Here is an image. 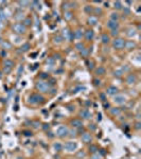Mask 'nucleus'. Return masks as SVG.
Returning a JSON list of instances; mask_svg holds the SVG:
<instances>
[{"label":"nucleus","mask_w":141,"mask_h":159,"mask_svg":"<svg viewBox=\"0 0 141 159\" xmlns=\"http://www.w3.org/2000/svg\"><path fill=\"white\" fill-rule=\"evenodd\" d=\"M46 102H47L46 96L38 93L36 91H33L29 93V96L27 98V103L31 105V106H42Z\"/></svg>","instance_id":"1"},{"label":"nucleus","mask_w":141,"mask_h":159,"mask_svg":"<svg viewBox=\"0 0 141 159\" xmlns=\"http://www.w3.org/2000/svg\"><path fill=\"white\" fill-rule=\"evenodd\" d=\"M34 87H35L36 92H38V93H40V94H43V96L49 93V91L51 89V85L48 83V81H42V80H37V81L35 82Z\"/></svg>","instance_id":"2"},{"label":"nucleus","mask_w":141,"mask_h":159,"mask_svg":"<svg viewBox=\"0 0 141 159\" xmlns=\"http://www.w3.org/2000/svg\"><path fill=\"white\" fill-rule=\"evenodd\" d=\"M15 65H16V63H15L14 60H12V58H4L3 61H2V67H1V71L3 73V75L11 74L12 71L14 70Z\"/></svg>","instance_id":"3"},{"label":"nucleus","mask_w":141,"mask_h":159,"mask_svg":"<svg viewBox=\"0 0 141 159\" xmlns=\"http://www.w3.org/2000/svg\"><path fill=\"white\" fill-rule=\"evenodd\" d=\"M69 130H70V127L68 126L67 124H61L57 126V129L55 130V137H57L58 139H67L68 135H69Z\"/></svg>","instance_id":"4"},{"label":"nucleus","mask_w":141,"mask_h":159,"mask_svg":"<svg viewBox=\"0 0 141 159\" xmlns=\"http://www.w3.org/2000/svg\"><path fill=\"white\" fill-rule=\"evenodd\" d=\"M11 29L13 34L18 35V36H24V35L27 34L28 30H29L22 25V22H13L11 25Z\"/></svg>","instance_id":"5"},{"label":"nucleus","mask_w":141,"mask_h":159,"mask_svg":"<svg viewBox=\"0 0 141 159\" xmlns=\"http://www.w3.org/2000/svg\"><path fill=\"white\" fill-rule=\"evenodd\" d=\"M79 148V144L78 142H75L74 140H66L65 142L63 143V151L65 152H68V153H73L78 150Z\"/></svg>","instance_id":"6"},{"label":"nucleus","mask_w":141,"mask_h":159,"mask_svg":"<svg viewBox=\"0 0 141 159\" xmlns=\"http://www.w3.org/2000/svg\"><path fill=\"white\" fill-rule=\"evenodd\" d=\"M124 43H125V39L124 37H121V36H118L116 38L111 40V45L112 47V49L116 50V51H122L124 50Z\"/></svg>","instance_id":"7"},{"label":"nucleus","mask_w":141,"mask_h":159,"mask_svg":"<svg viewBox=\"0 0 141 159\" xmlns=\"http://www.w3.org/2000/svg\"><path fill=\"white\" fill-rule=\"evenodd\" d=\"M92 116H93V114L91 112V110L89 108H86V107H82L78 111V117L80 118L81 120H83V121L90 120Z\"/></svg>","instance_id":"8"},{"label":"nucleus","mask_w":141,"mask_h":159,"mask_svg":"<svg viewBox=\"0 0 141 159\" xmlns=\"http://www.w3.org/2000/svg\"><path fill=\"white\" fill-rule=\"evenodd\" d=\"M124 82H125V84H126L127 86H130V87L134 86V85L137 84V82H138V75L135 72L126 73V74H125V76H124Z\"/></svg>","instance_id":"9"},{"label":"nucleus","mask_w":141,"mask_h":159,"mask_svg":"<svg viewBox=\"0 0 141 159\" xmlns=\"http://www.w3.org/2000/svg\"><path fill=\"white\" fill-rule=\"evenodd\" d=\"M68 126L70 129H82L84 127V121L81 120L79 117H73L69 120V123H68Z\"/></svg>","instance_id":"10"},{"label":"nucleus","mask_w":141,"mask_h":159,"mask_svg":"<svg viewBox=\"0 0 141 159\" xmlns=\"http://www.w3.org/2000/svg\"><path fill=\"white\" fill-rule=\"evenodd\" d=\"M79 137H80L82 143H84L85 145L90 144V143L93 142V140H94L93 134H91V133L88 132V130H85V132H83L80 136H79Z\"/></svg>","instance_id":"11"},{"label":"nucleus","mask_w":141,"mask_h":159,"mask_svg":"<svg viewBox=\"0 0 141 159\" xmlns=\"http://www.w3.org/2000/svg\"><path fill=\"white\" fill-rule=\"evenodd\" d=\"M112 98H114L112 102H114V103L116 104V105H118V106H122V105H124L127 101H129L127 98H126V96L120 93V92L118 94H116L115 97H112Z\"/></svg>","instance_id":"12"},{"label":"nucleus","mask_w":141,"mask_h":159,"mask_svg":"<svg viewBox=\"0 0 141 159\" xmlns=\"http://www.w3.org/2000/svg\"><path fill=\"white\" fill-rule=\"evenodd\" d=\"M96 37V32L92 28H87L86 30H84V39L87 43H90Z\"/></svg>","instance_id":"13"},{"label":"nucleus","mask_w":141,"mask_h":159,"mask_svg":"<svg viewBox=\"0 0 141 159\" xmlns=\"http://www.w3.org/2000/svg\"><path fill=\"white\" fill-rule=\"evenodd\" d=\"M138 48V43L134 39H125L124 50L126 51H134Z\"/></svg>","instance_id":"14"},{"label":"nucleus","mask_w":141,"mask_h":159,"mask_svg":"<svg viewBox=\"0 0 141 159\" xmlns=\"http://www.w3.org/2000/svg\"><path fill=\"white\" fill-rule=\"evenodd\" d=\"M119 91H120V89L118 88L117 86H115V85H108V86L106 87V89H105L104 93L106 94V96H108V97H115L116 94L119 93Z\"/></svg>","instance_id":"15"},{"label":"nucleus","mask_w":141,"mask_h":159,"mask_svg":"<svg viewBox=\"0 0 141 159\" xmlns=\"http://www.w3.org/2000/svg\"><path fill=\"white\" fill-rule=\"evenodd\" d=\"M106 72H107V69L103 65L97 66L93 70V73H94V75H96V78H102V76L106 75Z\"/></svg>","instance_id":"16"},{"label":"nucleus","mask_w":141,"mask_h":159,"mask_svg":"<svg viewBox=\"0 0 141 159\" xmlns=\"http://www.w3.org/2000/svg\"><path fill=\"white\" fill-rule=\"evenodd\" d=\"M108 114L112 118H118L122 115V109L119 106H111L108 108Z\"/></svg>","instance_id":"17"},{"label":"nucleus","mask_w":141,"mask_h":159,"mask_svg":"<svg viewBox=\"0 0 141 159\" xmlns=\"http://www.w3.org/2000/svg\"><path fill=\"white\" fill-rule=\"evenodd\" d=\"M13 18H14L15 22H21L25 18V13L22 10H17L15 12L14 16H13Z\"/></svg>","instance_id":"18"},{"label":"nucleus","mask_w":141,"mask_h":159,"mask_svg":"<svg viewBox=\"0 0 141 159\" xmlns=\"http://www.w3.org/2000/svg\"><path fill=\"white\" fill-rule=\"evenodd\" d=\"M0 46H1V49L6 50L7 52V51L13 50V48H14L13 43L11 42V40H9V39H3V40H2V43H0Z\"/></svg>","instance_id":"19"},{"label":"nucleus","mask_w":141,"mask_h":159,"mask_svg":"<svg viewBox=\"0 0 141 159\" xmlns=\"http://www.w3.org/2000/svg\"><path fill=\"white\" fill-rule=\"evenodd\" d=\"M100 151V148L98 144H96V143H90V144L87 145V154L88 155H91V154H96V153H99Z\"/></svg>","instance_id":"20"},{"label":"nucleus","mask_w":141,"mask_h":159,"mask_svg":"<svg viewBox=\"0 0 141 159\" xmlns=\"http://www.w3.org/2000/svg\"><path fill=\"white\" fill-rule=\"evenodd\" d=\"M112 38L111 37V35L108 34L107 32H103L101 34V43H103L104 46H109L111 43Z\"/></svg>","instance_id":"21"},{"label":"nucleus","mask_w":141,"mask_h":159,"mask_svg":"<svg viewBox=\"0 0 141 159\" xmlns=\"http://www.w3.org/2000/svg\"><path fill=\"white\" fill-rule=\"evenodd\" d=\"M106 28L108 29L109 31H112V30H119L120 28V22H117V21H112V20H107L106 24Z\"/></svg>","instance_id":"22"},{"label":"nucleus","mask_w":141,"mask_h":159,"mask_svg":"<svg viewBox=\"0 0 141 159\" xmlns=\"http://www.w3.org/2000/svg\"><path fill=\"white\" fill-rule=\"evenodd\" d=\"M98 24H99V18L97 16H94V15H90V16L87 17V25H88L90 28L96 27Z\"/></svg>","instance_id":"23"},{"label":"nucleus","mask_w":141,"mask_h":159,"mask_svg":"<svg viewBox=\"0 0 141 159\" xmlns=\"http://www.w3.org/2000/svg\"><path fill=\"white\" fill-rule=\"evenodd\" d=\"M73 35H74V39H78L79 42H81L82 38H84V30L81 27L76 28L73 31Z\"/></svg>","instance_id":"24"},{"label":"nucleus","mask_w":141,"mask_h":159,"mask_svg":"<svg viewBox=\"0 0 141 159\" xmlns=\"http://www.w3.org/2000/svg\"><path fill=\"white\" fill-rule=\"evenodd\" d=\"M137 34H138V30H136L135 28H133V27H130L125 30V35L129 37V39H133Z\"/></svg>","instance_id":"25"},{"label":"nucleus","mask_w":141,"mask_h":159,"mask_svg":"<svg viewBox=\"0 0 141 159\" xmlns=\"http://www.w3.org/2000/svg\"><path fill=\"white\" fill-rule=\"evenodd\" d=\"M74 12L73 11H66V12H63V18L65 21L67 22H70L71 20H73L74 18Z\"/></svg>","instance_id":"26"},{"label":"nucleus","mask_w":141,"mask_h":159,"mask_svg":"<svg viewBox=\"0 0 141 159\" xmlns=\"http://www.w3.org/2000/svg\"><path fill=\"white\" fill-rule=\"evenodd\" d=\"M52 43H54V45L58 46V45H61V43H64V38L61 36V34L60 33H57V34H54L52 37Z\"/></svg>","instance_id":"27"},{"label":"nucleus","mask_w":141,"mask_h":159,"mask_svg":"<svg viewBox=\"0 0 141 159\" xmlns=\"http://www.w3.org/2000/svg\"><path fill=\"white\" fill-rule=\"evenodd\" d=\"M83 12L85 13L86 15L90 16V15L93 14V6H92V4H90V3L85 4V6L83 7Z\"/></svg>","instance_id":"28"},{"label":"nucleus","mask_w":141,"mask_h":159,"mask_svg":"<svg viewBox=\"0 0 141 159\" xmlns=\"http://www.w3.org/2000/svg\"><path fill=\"white\" fill-rule=\"evenodd\" d=\"M97 129H98V125H97V123H94V122H89V123H88V125L86 126V130L90 132L91 134L96 133V132H97Z\"/></svg>","instance_id":"29"},{"label":"nucleus","mask_w":141,"mask_h":159,"mask_svg":"<svg viewBox=\"0 0 141 159\" xmlns=\"http://www.w3.org/2000/svg\"><path fill=\"white\" fill-rule=\"evenodd\" d=\"M85 48H86V43L84 42H82V40H81V42H78V43H74V49L78 51L79 53L82 52V51L85 49Z\"/></svg>","instance_id":"30"},{"label":"nucleus","mask_w":141,"mask_h":159,"mask_svg":"<svg viewBox=\"0 0 141 159\" xmlns=\"http://www.w3.org/2000/svg\"><path fill=\"white\" fill-rule=\"evenodd\" d=\"M120 18H121V15H120L119 12L114 11V12H111V14H109V20H112V21L119 22Z\"/></svg>","instance_id":"31"},{"label":"nucleus","mask_w":141,"mask_h":159,"mask_svg":"<svg viewBox=\"0 0 141 159\" xmlns=\"http://www.w3.org/2000/svg\"><path fill=\"white\" fill-rule=\"evenodd\" d=\"M75 158L76 159H86V157L88 156L86 150H80V151H75Z\"/></svg>","instance_id":"32"},{"label":"nucleus","mask_w":141,"mask_h":159,"mask_svg":"<svg viewBox=\"0 0 141 159\" xmlns=\"http://www.w3.org/2000/svg\"><path fill=\"white\" fill-rule=\"evenodd\" d=\"M21 22L27 29H29V28H31L33 25V19H32V17H30V16H25V18L22 20Z\"/></svg>","instance_id":"33"},{"label":"nucleus","mask_w":141,"mask_h":159,"mask_svg":"<svg viewBox=\"0 0 141 159\" xmlns=\"http://www.w3.org/2000/svg\"><path fill=\"white\" fill-rule=\"evenodd\" d=\"M86 65H87V68H88L90 71H93V70H94V68L97 67V66H96V61H94L92 60V58H90V57L87 58Z\"/></svg>","instance_id":"34"},{"label":"nucleus","mask_w":141,"mask_h":159,"mask_svg":"<svg viewBox=\"0 0 141 159\" xmlns=\"http://www.w3.org/2000/svg\"><path fill=\"white\" fill-rule=\"evenodd\" d=\"M30 49H31L30 43H24L21 46H20V48H19V50H20V52H21V53H27V52H29Z\"/></svg>","instance_id":"35"},{"label":"nucleus","mask_w":141,"mask_h":159,"mask_svg":"<svg viewBox=\"0 0 141 159\" xmlns=\"http://www.w3.org/2000/svg\"><path fill=\"white\" fill-rule=\"evenodd\" d=\"M53 148H54L56 153H61L63 151V143L61 141H55V142H53Z\"/></svg>","instance_id":"36"},{"label":"nucleus","mask_w":141,"mask_h":159,"mask_svg":"<svg viewBox=\"0 0 141 159\" xmlns=\"http://www.w3.org/2000/svg\"><path fill=\"white\" fill-rule=\"evenodd\" d=\"M30 124L33 129H40V126H42V122H40L39 120H31Z\"/></svg>","instance_id":"37"},{"label":"nucleus","mask_w":141,"mask_h":159,"mask_svg":"<svg viewBox=\"0 0 141 159\" xmlns=\"http://www.w3.org/2000/svg\"><path fill=\"white\" fill-rule=\"evenodd\" d=\"M103 13H104V11L101 7H93V14L92 15H94V16H97L99 18L100 16L103 15Z\"/></svg>","instance_id":"38"},{"label":"nucleus","mask_w":141,"mask_h":159,"mask_svg":"<svg viewBox=\"0 0 141 159\" xmlns=\"http://www.w3.org/2000/svg\"><path fill=\"white\" fill-rule=\"evenodd\" d=\"M112 6H114V9L116 12H119V11H122L123 9V3L121 1H114V3H112Z\"/></svg>","instance_id":"39"},{"label":"nucleus","mask_w":141,"mask_h":159,"mask_svg":"<svg viewBox=\"0 0 141 159\" xmlns=\"http://www.w3.org/2000/svg\"><path fill=\"white\" fill-rule=\"evenodd\" d=\"M90 53H91V48L86 47L85 49L82 51V52H80V55L82 56V57H89Z\"/></svg>","instance_id":"40"},{"label":"nucleus","mask_w":141,"mask_h":159,"mask_svg":"<svg viewBox=\"0 0 141 159\" xmlns=\"http://www.w3.org/2000/svg\"><path fill=\"white\" fill-rule=\"evenodd\" d=\"M124 72L122 71L121 68H118L116 70L114 71V76H116V78H123L124 76Z\"/></svg>","instance_id":"41"},{"label":"nucleus","mask_w":141,"mask_h":159,"mask_svg":"<svg viewBox=\"0 0 141 159\" xmlns=\"http://www.w3.org/2000/svg\"><path fill=\"white\" fill-rule=\"evenodd\" d=\"M50 79L49 73L47 72H40L39 75H38V80H42V81H48Z\"/></svg>","instance_id":"42"},{"label":"nucleus","mask_w":141,"mask_h":159,"mask_svg":"<svg viewBox=\"0 0 141 159\" xmlns=\"http://www.w3.org/2000/svg\"><path fill=\"white\" fill-rule=\"evenodd\" d=\"M108 34L111 35V38H116L118 36H120V30H112L111 32H108Z\"/></svg>","instance_id":"43"},{"label":"nucleus","mask_w":141,"mask_h":159,"mask_svg":"<svg viewBox=\"0 0 141 159\" xmlns=\"http://www.w3.org/2000/svg\"><path fill=\"white\" fill-rule=\"evenodd\" d=\"M101 79L100 78H93V80H92V85H93L94 87H100L101 86Z\"/></svg>","instance_id":"44"},{"label":"nucleus","mask_w":141,"mask_h":159,"mask_svg":"<svg viewBox=\"0 0 141 159\" xmlns=\"http://www.w3.org/2000/svg\"><path fill=\"white\" fill-rule=\"evenodd\" d=\"M122 12H123V14L126 15V16H130V14H132V11H130V7H123Z\"/></svg>","instance_id":"45"},{"label":"nucleus","mask_w":141,"mask_h":159,"mask_svg":"<svg viewBox=\"0 0 141 159\" xmlns=\"http://www.w3.org/2000/svg\"><path fill=\"white\" fill-rule=\"evenodd\" d=\"M30 3L31 2H29V1H17V4L19 6V7H28L30 6Z\"/></svg>","instance_id":"46"},{"label":"nucleus","mask_w":141,"mask_h":159,"mask_svg":"<svg viewBox=\"0 0 141 159\" xmlns=\"http://www.w3.org/2000/svg\"><path fill=\"white\" fill-rule=\"evenodd\" d=\"M40 129H43L45 132H48V130L51 129V126L49 123H42V126H40Z\"/></svg>","instance_id":"47"},{"label":"nucleus","mask_w":141,"mask_h":159,"mask_svg":"<svg viewBox=\"0 0 141 159\" xmlns=\"http://www.w3.org/2000/svg\"><path fill=\"white\" fill-rule=\"evenodd\" d=\"M89 159H102V155L100 153L91 154V155H89Z\"/></svg>","instance_id":"48"},{"label":"nucleus","mask_w":141,"mask_h":159,"mask_svg":"<svg viewBox=\"0 0 141 159\" xmlns=\"http://www.w3.org/2000/svg\"><path fill=\"white\" fill-rule=\"evenodd\" d=\"M66 107H67V109L69 110V111H71V112H73V111H75V110H76V106H75V105H73V106H72V103L67 104V105H66Z\"/></svg>","instance_id":"49"},{"label":"nucleus","mask_w":141,"mask_h":159,"mask_svg":"<svg viewBox=\"0 0 141 159\" xmlns=\"http://www.w3.org/2000/svg\"><path fill=\"white\" fill-rule=\"evenodd\" d=\"M56 92H57V88H56V87H51L48 94H49V96H54V94H56Z\"/></svg>","instance_id":"50"},{"label":"nucleus","mask_w":141,"mask_h":159,"mask_svg":"<svg viewBox=\"0 0 141 159\" xmlns=\"http://www.w3.org/2000/svg\"><path fill=\"white\" fill-rule=\"evenodd\" d=\"M140 121L138 120V121H136L135 122V125H134V129H135V130H137V132H139L140 130Z\"/></svg>","instance_id":"51"},{"label":"nucleus","mask_w":141,"mask_h":159,"mask_svg":"<svg viewBox=\"0 0 141 159\" xmlns=\"http://www.w3.org/2000/svg\"><path fill=\"white\" fill-rule=\"evenodd\" d=\"M47 61L48 65H49V64H50V65H53V64L55 63V60L52 57V56H50V57H48V58H47V61Z\"/></svg>","instance_id":"52"},{"label":"nucleus","mask_w":141,"mask_h":159,"mask_svg":"<svg viewBox=\"0 0 141 159\" xmlns=\"http://www.w3.org/2000/svg\"><path fill=\"white\" fill-rule=\"evenodd\" d=\"M7 52L6 50H2V49H0V57H2V58H6L7 57Z\"/></svg>","instance_id":"53"},{"label":"nucleus","mask_w":141,"mask_h":159,"mask_svg":"<svg viewBox=\"0 0 141 159\" xmlns=\"http://www.w3.org/2000/svg\"><path fill=\"white\" fill-rule=\"evenodd\" d=\"M103 3H104V7H106V9H107V7H109V2L105 1V2H103Z\"/></svg>","instance_id":"54"},{"label":"nucleus","mask_w":141,"mask_h":159,"mask_svg":"<svg viewBox=\"0 0 141 159\" xmlns=\"http://www.w3.org/2000/svg\"><path fill=\"white\" fill-rule=\"evenodd\" d=\"M2 78H3V73H2V71H1V69H0V80H1Z\"/></svg>","instance_id":"55"}]
</instances>
